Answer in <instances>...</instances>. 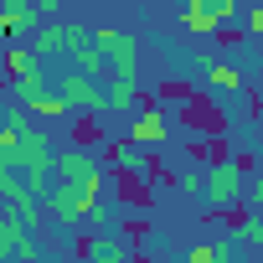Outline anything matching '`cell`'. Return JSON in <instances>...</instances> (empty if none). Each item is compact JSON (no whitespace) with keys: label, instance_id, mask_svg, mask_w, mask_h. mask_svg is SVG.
I'll list each match as a JSON object with an SVG mask.
<instances>
[{"label":"cell","instance_id":"obj_12","mask_svg":"<svg viewBox=\"0 0 263 263\" xmlns=\"http://www.w3.org/2000/svg\"><path fill=\"white\" fill-rule=\"evenodd\" d=\"M6 72H11L16 83L36 78V52H31V47H11V52H6Z\"/></svg>","mask_w":263,"mask_h":263},{"label":"cell","instance_id":"obj_5","mask_svg":"<svg viewBox=\"0 0 263 263\" xmlns=\"http://www.w3.org/2000/svg\"><path fill=\"white\" fill-rule=\"evenodd\" d=\"M93 36H98L103 57L114 62V72H135V62H140V42L129 36V31H114V26H98Z\"/></svg>","mask_w":263,"mask_h":263},{"label":"cell","instance_id":"obj_15","mask_svg":"<svg viewBox=\"0 0 263 263\" xmlns=\"http://www.w3.org/2000/svg\"><path fill=\"white\" fill-rule=\"evenodd\" d=\"M232 242H242V248H263V217H242V222L232 227Z\"/></svg>","mask_w":263,"mask_h":263},{"label":"cell","instance_id":"obj_2","mask_svg":"<svg viewBox=\"0 0 263 263\" xmlns=\"http://www.w3.org/2000/svg\"><path fill=\"white\" fill-rule=\"evenodd\" d=\"M237 196H242V165L237 160H217L212 171H206V206L212 212H227V206H237Z\"/></svg>","mask_w":263,"mask_h":263},{"label":"cell","instance_id":"obj_10","mask_svg":"<svg viewBox=\"0 0 263 263\" xmlns=\"http://www.w3.org/2000/svg\"><path fill=\"white\" fill-rule=\"evenodd\" d=\"M47 212L62 222V227H72L78 217H83V206H78V191H67V186H57V191H47Z\"/></svg>","mask_w":263,"mask_h":263},{"label":"cell","instance_id":"obj_20","mask_svg":"<svg viewBox=\"0 0 263 263\" xmlns=\"http://www.w3.org/2000/svg\"><path fill=\"white\" fill-rule=\"evenodd\" d=\"M57 6H62V0H36V11H42V16H52Z\"/></svg>","mask_w":263,"mask_h":263},{"label":"cell","instance_id":"obj_8","mask_svg":"<svg viewBox=\"0 0 263 263\" xmlns=\"http://www.w3.org/2000/svg\"><path fill=\"white\" fill-rule=\"evenodd\" d=\"M36 21H42V11L31 6V0H6V11H0V31L6 36H26Z\"/></svg>","mask_w":263,"mask_h":263},{"label":"cell","instance_id":"obj_9","mask_svg":"<svg viewBox=\"0 0 263 263\" xmlns=\"http://www.w3.org/2000/svg\"><path fill=\"white\" fill-rule=\"evenodd\" d=\"M165 140V119H160V108H145L135 124H129V145H160Z\"/></svg>","mask_w":263,"mask_h":263},{"label":"cell","instance_id":"obj_1","mask_svg":"<svg viewBox=\"0 0 263 263\" xmlns=\"http://www.w3.org/2000/svg\"><path fill=\"white\" fill-rule=\"evenodd\" d=\"M232 16H237V0H186L181 26H186L191 36H212V31H222Z\"/></svg>","mask_w":263,"mask_h":263},{"label":"cell","instance_id":"obj_17","mask_svg":"<svg viewBox=\"0 0 263 263\" xmlns=\"http://www.w3.org/2000/svg\"><path fill=\"white\" fill-rule=\"evenodd\" d=\"M119 165H124V171H135V176H145V171H150V155H145L140 145H129V150H119Z\"/></svg>","mask_w":263,"mask_h":263},{"label":"cell","instance_id":"obj_19","mask_svg":"<svg viewBox=\"0 0 263 263\" xmlns=\"http://www.w3.org/2000/svg\"><path fill=\"white\" fill-rule=\"evenodd\" d=\"M253 217H263V165H258V176H253Z\"/></svg>","mask_w":263,"mask_h":263},{"label":"cell","instance_id":"obj_18","mask_svg":"<svg viewBox=\"0 0 263 263\" xmlns=\"http://www.w3.org/2000/svg\"><path fill=\"white\" fill-rule=\"evenodd\" d=\"M248 31L263 42V0H253V16H248Z\"/></svg>","mask_w":263,"mask_h":263},{"label":"cell","instance_id":"obj_16","mask_svg":"<svg viewBox=\"0 0 263 263\" xmlns=\"http://www.w3.org/2000/svg\"><path fill=\"white\" fill-rule=\"evenodd\" d=\"M88 263H124V242H119V237H98Z\"/></svg>","mask_w":263,"mask_h":263},{"label":"cell","instance_id":"obj_14","mask_svg":"<svg viewBox=\"0 0 263 263\" xmlns=\"http://www.w3.org/2000/svg\"><path fill=\"white\" fill-rule=\"evenodd\" d=\"M135 103V72H114L108 83V108H129Z\"/></svg>","mask_w":263,"mask_h":263},{"label":"cell","instance_id":"obj_7","mask_svg":"<svg viewBox=\"0 0 263 263\" xmlns=\"http://www.w3.org/2000/svg\"><path fill=\"white\" fill-rule=\"evenodd\" d=\"M0 253H6V258H21V263H36V258H42V248L31 242L26 222H16V217L0 222Z\"/></svg>","mask_w":263,"mask_h":263},{"label":"cell","instance_id":"obj_4","mask_svg":"<svg viewBox=\"0 0 263 263\" xmlns=\"http://www.w3.org/2000/svg\"><path fill=\"white\" fill-rule=\"evenodd\" d=\"M57 176H62V186H67V191L103 186V176H98V160H93L88 150H67V155H57Z\"/></svg>","mask_w":263,"mask_h":263},{"label":"cell","instance_id":"obj_3","mask_svg":"<svg viewBox=\"0 0 263 263\" xmlns=\"http://www.w3.org/2000/svg\"><path fill=\"white\" fill-rule=\"evenodd\" d=\"M57 88H62V98H67L72 114H98V108H108V88H98L88 72H67Z\"/></svg>","mask_w":263,"mask_h":263},{"label":"cell","instance_id":"obj_13","mask_svg":"<svg viewBox=\"0 0 263 263\" xmlns=\"http://www.w3.org/2000/svg\"><path fill=\"white\" fill-rule=\"evenodd\" d=\"M206 83H212L217 93H237V88H242V72L227 67V62H206Z\"/></svg>","mask_w":263,"mask_h":263},{"label":"cell","instance_id":"obj_6","mask_svg":"<svg viewBox=\"0 0 263 263\" xmlns=\"http://www.w3.org/2000/svg\"><path fill=\"white\" fill-rule=\"evenodd\" d=\"M72 36H67V52H72V62H78V72H103V67H114L108 57H103V47H98V36H88L83 26H67Z\"/></svg>","mask_w":263,"mask_h":263},{"label":"cell","instance_id":"obj_11","mask_svg":"<svg viewBox=\"0 0 263 263\" xmlns=\"http://www.w3.org/2000/svg\"><path fill=\"white\" fill-rule=\"evenodd\" d=\"M67 36H72L67 26H42V31L31 36V52H36V57H47V52H67Z\"/></svg>","mask_w":263,"mask_h":263}]
</instances>
